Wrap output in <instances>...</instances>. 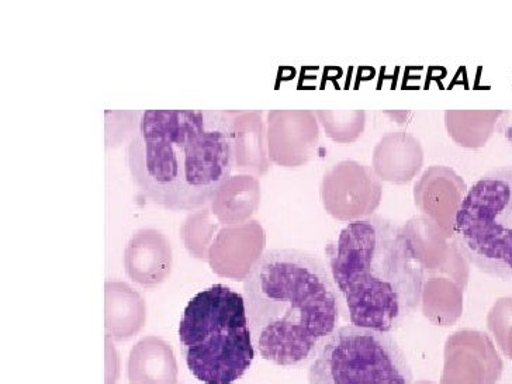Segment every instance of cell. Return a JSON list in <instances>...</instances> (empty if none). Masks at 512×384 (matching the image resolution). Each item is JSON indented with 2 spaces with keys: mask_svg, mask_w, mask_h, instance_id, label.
I'll return each mask as SVG.
<instances>
[{
  "mask_svg": "<svg viewBox=\"0 0 512 384\" xmlns=\"http://www.w3.org/2000/svg\"><path fill=\"white\" fill-rule=\"evenodd\" d=\"M453 233L469 264L512 282V165L491 169L473 183L456 209Z\"/></svg>",
  "mask_w": 512,
  "mask_h": 384,
  "instance_id": "5",
  "label": "cell"
},
{
  "mask_svg": "<svg viewBox=\"0 0 512 384\" xmlns=\"http://www.w3.org/2000/svg\"><path fill=\"white\" fill-rule=\"evenodd\" d=\"M309 384H413V370L389 332L345 325L311 362Z\"/></svg>",
  "mask_w": 512,
  "mask_h": 384,
  "instance_id": "6",
  "label": "cell"
},
{
  "mask_svg": "<svg viewBox=\"0 0 512 384\" xmlns=\"http://www.w3.org/2000/svg\"><path fill=\"white\" fill-rule=\"evenodd\" d=\"M126 162L134 185L152 203L166 210L200 209L233 175L234 121L217 110H145Z\"/></svg>",
  "mask_w": 512,
  "mask_h": 384,
  "instance_id": "1",
  "label": "cell"
},
{
  "mask_svg": "<svg viewBox=\"0 0 512 384\" xmlns=\"http://www.w3.org/2000/svg\"><path fill=\"white\" fill-rule=\"evenodd\" d=\"M244 300L255 351L283 368L311 365L339 328L342 300L331 272L300 249L259 256L245 276Z\"/></svg>",
  "mask_w": 512,
  "mask_h": 384,
  "instance_id": "2",
  "label": "cell"
},
{
  "mask_svg": "<svg viewBox=\"0 0 512 384\" xmlns=\"http://www.w3.org/2000/svg\"><path fill=\"white\" fill-rule=\"evenodd\" d=\"M179 341L186 365L199 382L240 380L256 352L244 294L220 283L197 293L183 310Z\"/></svg>",
  "mask_w": 512,
  "mask_h": 384,
  "instance_id": "4",
  "label": "cell"
},
{
  "mask_svg": "<svg viewBox=\"0 0 512 384\" xmlns=\"http://www.w3.org/2000/svg\"><path fill=\"white\" fill-rule=\"evenodd\" d=\"M327 258L351 325L390 334L420 309L424 265L410 235L392 220L351 221Z\"/></svg>",
  "mask_w": 512,
  "mask_h": 384,
  "instance_id": "3",
  "label": "cell"
}]
</instances>
